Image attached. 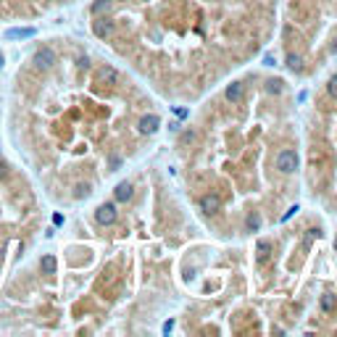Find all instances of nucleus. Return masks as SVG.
<instances>
[{"label":"nucleus","instance_id":"obj_1","mask_svg":"<svg viewBox=\"0 0 337 337\" xmlns=\"http://www.w3.org/2000/svg\"><path fill=\"white\" fill-rule=\"evenodd\" d=\"M277 168H280L282 174H293L298 168V153L295 150H282L277 155Z\"/></svg>","mask_w":337,"mask_h":337},{"label":"nucleus","instance_id":"obj_2","mask_svg":"<svg viewBox=\"0 0 337 337\" xmlns=\"http://www.w3.org/2000/svg\"><path fill=\"white\" fill-rule=\"evenodd\" d=\"M116 203H103L98 211H95V222H98L100 226H111L116 222Z\"/></svg>","mask_w":337,"mask_h":337},{"label":"nucleus","instance_id":"obj_3","mask_svg":"<svg viewBox=\"0 0 337 337\" xmlns=\"http://www.w3.org/2000/svg\"><path fill=\"white\" fill-rule=\"evenodd\" d=\"M32 63H35V69H40V71H45V69H50L56 63V53L50 48H40L35 56H32Z\"/></svg>","mask_w":337,"mask_h":337},{"label":"nucleus","instance_id":"obj_4","mask_svg":"<svg viewBox=\"0 0 337 337\" xmlns=\"http://www.w3.org/2000/svg\"><path fill=\"white\" fill-rule=\"evenodd\" d=\"M113 29H116V21H111V19H98V21H93V32H95V37H111L113 35Z\"/></svg>","mask_w":337,"mask_h":337},{"label":"nucleus","instance_id":"obj_5","mask_svg":"<svg viewBox=\"0 0 337 337\" xmlns=\"http://www.w3.org/2000/svg\"><path fill=\"white\" fill-rule=\"evenodd\" d=\"M158 127H161V119H158L155 113L142 116V119H140V132H142V134H153V132H158Z\"/></svg>","mask_w":337,"mask_h":337},{"label":"nucleus","instance_id":"obj_6","mask_svg":"<svg viewBox=\"0 0 337 337\" xmlns=\"http://www.w3.org/2000/svg\"><path fill=\"white\" fill-rule=\"evenodd\" d=\"M113 195H116V200H119V203H127V200H132V195H134L132 182H119V185H116V190H113Z\"/></svg>","mask_w":337,"mask_h":337},{"label":"nucleus","instance_id":"obj_7","mask_svg":"<svg viewBox=\"0 0 337 337\" xmlns=\"http://www.w3.org/2000/svg\"><path fill=\"white\" fill-rule=\"evenodd\" d=\"M95 76H98L100 84H116V79H119V71H116L113 66H100Z\"/></svg>","mask_w":337,"mask_h":337},{"label":"nucleus","instance_id":"obj_8","mask_svg":"<svg viewBox=\"0 0 337 337\" xmlns=\"http://www.w3.org/2000/svg\"><path fill=\"white\" fill-rule=\"evenodd\" d=\"M219 208H222L219 195H203V198H200V211H203V213H216Z\"/></svg>","mask_w":337,"mask_h":337},{"label":"nucleus","instance_id":"obj_9","mask_svg":"<svg viewBox=\"0 0 337 337\" xmlns=\"http://www.w3.org/2000/svg\"><path fill=\"white\" fill-rule=\"evenodd\" d=\"M245 95V84L243 82H232L229 87H226V98H229L232 103H240Z\"/></svg>","mask_w":337,"mask_h":337},{"label":"nucleus","instance_id":"obj_10","mask_svg":"<svg viewBox=\"0 0 337 337\" xmlns=\"http://www.w3.org/2000/svg\"><path fill=\"white\" fill-rule=\"evenodd\" d=\"M5 37L8 40H24V37H35V29H8Z\"/></svg>","mask_w":337,"mask_h":337},{"label":"nucleus","instance_id":"obj_11","mask_svg":"<svg viewBox=\"0 0 337 337\" xmlns=\"http://www.w3.org/2000/svg\"><path fill=\"white\" fill-rule=\"evenodd\" d=\"M111 5H113V0H95V3H93V8H90V11H93L95 16H100V14H106V11L111 8Z\"/></svg>","mask_w":337,"mask_h":337},{"label":"nucleus","instance_id":"obj_12","mask_svg":"<svg viewBox=\"0 0 337 337\" xmlns=\"http://www.w3.org/2000/svg\"><path fill=\"white\" fill-rule=\"evenodd\" d=\"M40 269H42V274H53V271H56V258L53 256H42Z\"/></svg>","mask_w":337,"mask_h":337},{"label":"nucleus","instance_id":"obj_13","mask_svg":"<svg viewBox=\"0 0 337 337\" xmlns=\"http://www.w3.org/2000/svg\"><path fill=\"white\" fill-rule=\"evenodd\" d=\"M87 195H90V185L87 182H82V185L74 187V198H87Z\"/></svg>","mask_w":337,"mask_h":337},{"label":"nucleus","instance_id":"obj_14","mask_svg":"<svg viewBox=\"0 0 337 337\" xmlns=\"http://www.w3.org/2000/svg\"><path fill=\"white\" fill-rule=\"evenodd\" d=\"M269 250H271L269 243H258V261H266V258H269Z\"/></svg>","mask_w":337,"mask_h":337},{"label":"nucleus","instance_id":"obj_15","mask_svg":"<svg viewBox=\"0 0 337 337\" xmlns=\"http://www.w3.org/2000/svg\"><path fill=\"white\" fill-rule=\"evenodd\" d=\"M287 66L298 71V69H300V56H298V53H290V56H287Z\"/></svg>","mask_w":337,"mask_h":337},{"label":"nucleus","instance_id":"obj_16","mask_svg":"<svg viewBox=\"0 0 337 337\" xmlns=\"http://www.w3.org/2000/svg\"><path fill=\"white\" fill-rule=\"evenodd\" d=\"M321 308L324 311H332L335 308V295H324L321 298Z\"/></svg>","mask_w":337,"mask_h":337},{"label":"nucleus","instance_id":"obj_17","mask_svg":"<svg viewBox=\"0 0 337 337\" xmlns=\"http://www.w3.org/2000/svg\"><path fill=\"white\" fill-rule=\"evenodd\" d=\"M327 90H329V95H332V98H337V74H335V76H329Z\"/></svg>","mask_w":337,"mask_h":337},{"label":"nucleus","instance_id":"obj_18","mask_svg":"<svg viewBox=\"0 0 337 337\" xmlns=\"http://www.w3.org/2000/svg\"><path fill=\"white\" fill-rule=\"evenodd\" d=\"M258 226H261V219H258V216H248V229L256 232Z\"/></svg>","mask_w":337,"mask_h":337},{"label":"nucleus","instance_id":"obj_19","mask_svg":"<svg viewBox=\"0 0 337 337\" xmlns=\"http://www.w3.org/2000/svg\"><path fill=\"white\" fill-rule=\"evenodd\" d=\"M269 93H282V82H269Z\"/></svg>","mask_w":337,"mask_h":337},{"label":"nucleus","instance_id":"obj_20","mask_svg":"<svg viewBox=\"0 0 337 337\" xmlns=\"http://www.w3.org/2000/svg\"><path fill=\"white\" fill-rule=\"evenodd\" d=\"M5 177H8V164L0 161V179H5Z\"/></svg>","mask_w":337,"mask_h":337},{"label":"nucleus","instance_id":"obj_21","mask_svg":"<svg viewBox=\"0 0 337 337\" xmlns=\"http://www.w3.org/2000/svg\"><path fill=\"white\" fill-rule=\"evenodd\" d=\"M295 211H298V206H293V208H287V213H284V216H282V222H287V219H290V216H293V213H295Z\"/></svg>","mask_w":337,"mask_h":337},{"label":"nucleus","instance_id":"obj_22","mask_svg":"<svg viewBox=\"0 0 337 337\" xmlns=\"http://www.w3.org/2000/svg\"><path fill=\"white\" fill-rule=\"evenodd\" d=\"M0 69H3V56H0Z\"/></svg>","mask_w":337,"mask_h":337},{"label":"nucleus","instance_id":"obj_23","mask_svg":"<svg viewBox=\"0 0 337 337\" xmlns=\"http://www.w3.org/2000/svg\"><path fill=\"white\" fill-rule=\"evenodd\" d=\"M335 248H337V237H335Z\"/></svg>","mask_w":337,"mask_h":337}]
</instances>
